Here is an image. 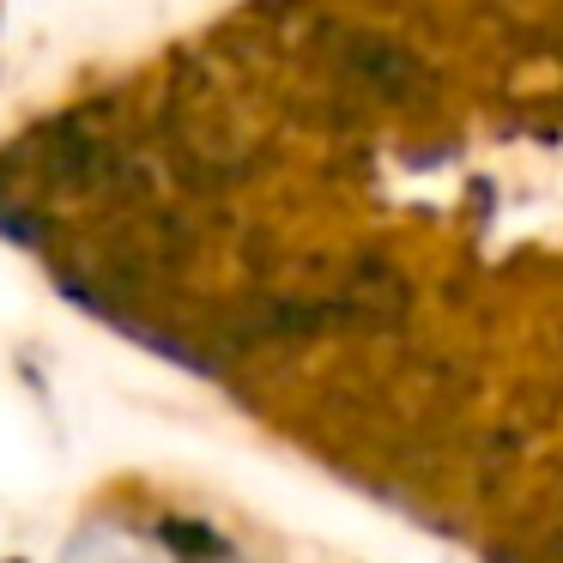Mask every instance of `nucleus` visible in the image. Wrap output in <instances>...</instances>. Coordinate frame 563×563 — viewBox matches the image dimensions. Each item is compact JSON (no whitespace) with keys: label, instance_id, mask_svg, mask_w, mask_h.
Segmentation results:
<instances>
[{"label":"nucleus","instance_id":"obj_2","mask_svg":"<svg viewBox=\"0 0 563 563\" xmlns=\"http://www.w3.org/2000/svg\"><path fill=\"white\" fill-rule=\"evenodd\" d=\"M62 563H158V551H152L146 539L122 533V527H86V533L62 551Z\"/></svg>","mask_w":563,"mask_h":563},{"label":"nucleus","instance_id":"obj_1","mask_svg":"<svg viewBox=\"0 0 563 563\" xmlns=\"http://www.w3.org/2000/svg\"><path fill=\"white\" fill-rule=\"evenodd\" d=\"M321 74L352 110H412L437 91L424 55L376 25H328L321 19Z\"/></svg>","mask_w":563,"mask_h":563}]
</instances>
